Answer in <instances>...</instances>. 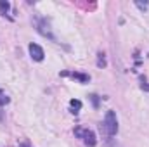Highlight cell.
Segmentation results:
<instances>
[{
  "label": "cell",
  "mask_w": 149,
  "mask_h": 147,
  "mask_svg": "<svg viewBox=\"0 0 149 147\" xmlns=\"http://www.w3.org/2000/svg\"><path fill=\"white\" fill-rule=\"evenodd\" d=\"M101 130L106 133V137H114L118 133V118L114 114V111H108L106 116H104V121L101 125Z\"/></svg>",
  "instance_id": "cell-1"
},
{
  "label": "cell",
  "mask_w": 149,
  "mask_h": 147,
  "mask_svg": "<svg viewBox=\"0 0 149 147\" xmlns=\"http://www.w3.org/2000/svg\"><path fill=\"white\" fill-rule=\"evenodd\" d=\"M74 135H76V137H80V139H83V142H85V146H87V147H94L95 144H97L95 133H94L92 130H83V128H76V130H74Z\"/></svg>",
  "instance_id": "cell-2"
},
{
  "label": "cell",
  "mask_w": 149,
  "mask_h": 147,
  "mask_svg": "<svg viewBox=\"0 0 149 147\" xmlns=\"http://www.w3.org/2000/svg\"><path fill=\"white\" fill-rule=\"evenodd\" d=\"M35 26H37V31L40 33V35L50 38V40H56V37H54L52 31H50V26H49L47 19H35Z\"/></svg>",
  "instance_id": "cell-3"
},
{
  "label": "cell",
  "mask_w": 149,
  "mask_h": 147,
  "mask_svg": "<svg viewBox=\"0 0 149 147\" xmlns=\"http://www.w3.org/2000/svg\"><path fill=\"white\" fill-rule=\"evenodd\" d=\"M28 50H30V55H31V59L33 61H43V57H45V54H43V49L38 45V43H30V47H28Z\"/></svg>",
  "instance_id": "cell-4"
},
{
  "label": "cell",
  "mask_w": 149,
  "mask_h": 147,
  "mask_svg": "<svg viewBox=\"0 0 149 147\" xmlns=\"http://www.w3.org/2000/svg\"><path fill=\"white\" fill-rule=\"evenodd\" d=\"M61 74H63V76H68V74H70V76H73V78H76V80H80L81 83H87V81L90 80L88 74H81V73H68V71H64V73H61Z\"/></svg>",
  "instance_id": "cell-5"
},
{
  "label": "cell",
  "mask_w": 149,
  "mask_h": 147,
  "mask_svg": "<svg viewBox=\"0 0 149 147\" xmlns=\"http://www.w3.org/2000/svg\"><path fill=\"white\" fill-rule=\"evenodd\" d=\"M70 107H71V112H73V114H78L80 109H81V101L71 99V101H70Z\"/></svg>",
  "instance_id": "cell-6"
},
{
  "label": "cell",
  "mask_w": 149,
  "mask_h": 147,
  "mask_svg": "<svg viewBox=\"0 0 149 147\" xmlns=\"http://www.w3.org/2000/svg\"><path fill=\"white\" fill-rule=\"evenodd\" d=\"M9 9H10V3H9L7 0H0V14L5 16V14L9 12Z\"/></svg>",
  "instance_id": "cell-7"
},
{
  "label": "cell",
  "mask_w": 149,
  "mask_h": 147,
  "mask_svg": "<svg viewBox=\"0 0 149 147\" xmlns=\"http://www.w3.org/2000/svg\"><path fill=\"white\" fill-rule=\"evenodd\" d=\"M9 102H10V99L7 97V94L0 90V106H5V104H9Z\"/></svg>",
  "instance_id": "cell-8"
},
{
  "label": "cell",
  "mask_w": 149,
  "mask_h": 147,
  "mask_svg": "<svg viewBox=\"0 0 149 147\" xmlns=\"http://www.w3.org/2000/svg\"><path fill=\"white\" fill-rule=\"evenodd\" d=\"M97 66H99V68L106 66V61H104V54H102V52L99 54V61H97Z\"/></svg>",
  "instance_id": "cell-9"
},
{
  "label": "cell",
  "mask_w": 149,
  "mask_h": 147,
  "mask_svg": "<svg viewBox=\"0 0 149 147\" xmlns=\"http://www.w3.org/2000/svg\"><path fill=\"white\" fill-rule=\"evenodd\" d=\"M135 5H137L141 10H146V9L149 7V2H144V3H142V2H135Z\"/></svg>",
  "instance_id": "cell-10"
},
{
  "label": "cell",
  "mask_w": 149,
  "mask_h": 147,
  "mask_svg": "<svg viewBox=\"0 0 149 147\" xmlns=\"http://www.w3.org/2000/svg\"><path fill=\"white\" fill-rule=\"evenodd\" d=\"M141 88L149 92V85H148V81H146V78H141Z\"/></svg>",
  "instance_id": "cell-11"
},
{
  "label": "cell",
  "mask_w": 149,
  "mask_h": 147,
  "mask_svg": "<svg viewBox=\"0 0 149 147\" xmlns=\"http://www.w3.org/2000/svg\"><path fill=\"white\" fill-rule=\"evenodd\" d=\"M90 99H92V104H94V107H97V106H99V97H97L95 94H92V95H90Z\"/></svg>",
  "instance_id": "cell-12"
},
{
  "label": "cell",
  "mask_w": 149,
  "mask_h": 147,
  "mask_svg": "<svg viewBox=\"0 0 149 147\" xmlns=\"http://www.w3.org/2000/svg\"><path fill=\"white\" fill-rule=\"evenodd\" d=\"M2 119H3V116H2V111H0V121H2Z\"/></svg>",
  "instance_id": "cell-13"
}]
</instances>
